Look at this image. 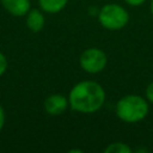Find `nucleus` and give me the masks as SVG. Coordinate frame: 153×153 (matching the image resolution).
<instances>
[{"label":"nucleus","instance_id":"10","mask_svg":"<svg viewBox=\"0 0 153 153\" xmlns=\"http://www.w3.org/2000/svg\"><path fill=\"white\" fill-rule=\"evenodd\" d=\"M7 68H8L7 57H6V55H5L2 51H0V78L6 73Z\"/></svg>","mask_w":153,"mask_h":153},{"label":"nucleus","instance_id":"14","mask_svg":"<svg viewBox=\"0 0 153 153\" xmlns=\"http://www.w3.org/2000/svg\"><path fill=\"white\" fill-rule=\"evenodd\" d=\"M87 12H88V14H90V16L96 17V16H98L99 8H98V7H96V6H90V7H88V10H87Z\"/></svg>","mask_w":153,"mask_h":153},{"label":"nucleus","instance_id":"1","mask_svg":"<svg viewBox=\"0 0 153 153\" xmlns=\"http://www.w3.org/2000/svg\"><path fill=\"white\" fill-rule=\"evenodd\" d=\"M106 100L104 87L93 80H81L73 85L68 93L69 108L80 114H93L103 108Z\"/></svg>","mask_w":153,"mask_h":153},{"label":"nucleus","instance_id":"12","mask_svg":"<svg viewBox=\"0 0 153 153\" xmlns=\"http://www.w3.org/2000/svg\"><path fill=\"white\" fill-rule=\"evenodd\" d=\"M5 122H6V112H5L4 106L0 104V131L4 129V127H5Z\"/></svg>","mask_w":153,"mask_h":153},{"label":"nucleus","instance_id":"6","mask_svg":"<svg viewBox=\"0 0 153 153\" xmlns=\"http://www.w3.org/2000/svg\"><path fill=\"white\" fill-rule=\"evenodd\" d=\"M4 10L14 17H25L31 10L30 0H0Z\"/></svg>","mask_w":153,"mask_h":153},{"label":"nucleus","instance_id":"13","mask_svg":"<svg viewBox=\"0 0 153 153\" xmlns=\"http://www.w3.org/2000/svg\"><path fill=\"white\" fill-rule=\"evenodd\" d=\"M146 0H124L126 4H128L129 6H133V7H137V6H141Z\"/></svg>","mask_w":153,"mask_h":153},{"label":"nucleus","instance_id":"7","mask_svg":"<svg viewBox=\"0 0 153 153\" xmlns=\"http://www.w3.org/2000/svg\"><path fill=\"white\" fill-rule=\"evenodd\" d=\"M25 24L31 32L37 33L42 31L45 25L44 12L41 8H31L25 16Z\"/></svg>","mask_w":153,"mask_h":153},{"label":"nucleus","instance_id":"15","mask_svg":"<svg viewBox=\"0 0 153 153\" xmlns=\"http://www.w3.org/2000/svg\"><path fill=\"white\" fill-rule=\"evenodd\" d=\"M68 152H69V153H82V151H81V149H78V148H73V149H69Z\"/></svg>","mask_w":153,"mask_h":153},{"label":"nucleus","instance_id":"4","mask_svg":"<svg viewBox=\"0 0 153 153\" xmlns=\"http://www.w3.org/2000/svg\"><path fill=\"white\" fill-rule=\"evenodd\" d=\"M79 65L84 72L88 74H98L105 69L108 65V56L100 48L91 47L80 54Z\"/></svg>","mask_w":153,"mask_h":153},{"label":"nucleus","instance_id":"3","mask_svg":"<svg viewBox=\"0 0 153 153\" xmlns=\"http://www.w3.org/2000/svg\"><path fill=\"white\" fill-rule=\"evenodd\" d=\"M98 22L102 27L109 31H120L129 23L128 11L120 4H105L99 8Z\"/></svg>","mask_w":153,"mask_h":153},{"label":"nucleus","instance_id":"16","mask_svg":"<svg viewBox=\"0 0 153 153\" xmlns=\"http://www.w3.org/2000/svg\"><path fill=\"white\" fill-rule=\"evenodd\" d=\"M149 12H151V16L153 17V0H151L149 2Z\"/></svg>","mask_w":153,"mask_h":153},{"label":"nucleus","instance_id":"8","mask_svg":"<svg viewBox=\"0 0 153 153\" xmlns=\"http://www.w3.org/2000/svg\"><path fill=\"white\" fill-rule=\"evenodd\" d=\"M68 4V0H38V6L44 13L56 14Z\"/></svg>","mask_w":153,"mask_h":153},{"label":"nucleus","instance_id":"9","mask_svg":"<svg viewBox=\"0 0 153 153\" xmlns=\"http://www.w3.org/2000/svg\"><path fill=\"white\" fill-rule=\"evenodd\" d=\"M131 152H133V148L128 143H124L121 141L111 142L104 148V153H131Z\"/></svg>","mask_w":153,"mask_h":153},{"label":"nucleus","instance_id":"17","mask_svg":"<svg viewBox=\"0 0 153 153\" xmlns=\"http://www.w3.org/2000/svg\"><path fill=\"white\" fill-rule=\"evenodd\" d=\"M136 152H137V153H141V152H148V149H147V148H140V149H137Z\"/></svg>","mask_w":153,"mask_h":153},{"label":"nucleus","instance_id":"2","mask_svg":"<svg viewBox=\"0 0 153 153\" xmlns=\"http://www.w3.org/2000/svg\"><path fill=\"white\" fill-rule=\"evenodd\" d=\"M149 105L146 98L140 94H126L115 105L116 116L126 123H137L146 118Z\"/></svg>","mask_w":153,"mask_h":153},{"label":"nucleus","instance_id":"11","mask_svg":"<svg viewBox=\"0 0 153 153\" xmlns=\"http://www.w3.org/2000/svg\"><path fill=\"white\" fill-rule=\"evenodd\" d=\"M145 98L147 99L148 103L153 104V81H151L145 90Z\"/></svg>","mask_w":153,"mask_h":153},{"label":"nucleus","instance_id":"5","mask_svg":"<svg viewBox=\"0 0 153 153\" xmlns=\"http://www.w3.org/2000/svg\"><path fill=\"white\" fill-rule=\"evenodd\" d=\"M43 108L48 115L60 116L67 110V108H69L68 97L61 93H51L44 99Z\"/></svg>","mask_w":153,"mask_h":153}]
</instances>
